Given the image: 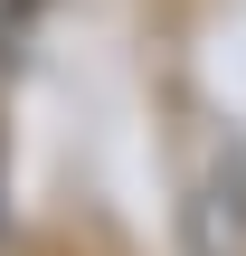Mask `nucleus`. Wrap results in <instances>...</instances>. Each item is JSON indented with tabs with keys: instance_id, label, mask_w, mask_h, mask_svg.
<instances>
[]
</instances>
